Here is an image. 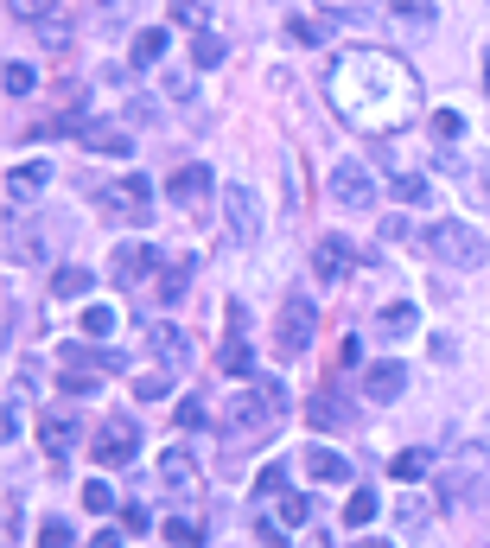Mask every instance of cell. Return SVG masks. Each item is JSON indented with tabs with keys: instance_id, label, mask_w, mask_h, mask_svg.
Listing matches in <instances>:
<instances>
[{
	"instance_id": "1",
	"label": "cell",
	"mask_w": 490,
	"mask_h": 548,
	"mask_svg": "<svg viewBox=\"0 0 490 548\" xmlns=\"http://www.w3.org/2000/svg\"><path fill=\"white\" fill-rule=\"evenodd\" d=\"M325 96H331V109H338V122L357 128V134H395L420 115L414 64L395 58V51H376V45L338 51L331 71H325Z\"/></svg>"
},
{
	"instance_id": "2",
	"label": "cell",
	"mask_w": 490,
	"mask_h": 548,
	"mask_svg": "<svg viewBox=\"0 0 490 548\" xmlns=\"http://www.w3.org/2000/svg\"><path fill=\"white\" fill-rule=\"evenodd\" d=\"M287 415V396L274 383H242L230 402H223V453H249L280 427Z\"/></svg>"
},
{
	"instance_id": "3",
	"label": "cell",
	"mask_w": 490,
	"mask_h": 548,
	"mask_svg": "<svg viewBox=\"0 0 490 548\" xmlns=\"http://www.w3.org/2000/svg\"><path fill=\"white\" fill-rule=\"evenodd\" d=\"M427 255H440V262H452V268H484L490 243L471 224H459V217H440V224H427Z\"/></svg>"
},
{
	"instance_id": "4",
	"label": "cell",
	"mask_w": 490,
	"mask_h": 548,
	"mask_svg": "<svg viewBox=\"0 0 490 548\" xmlns=\"http://www.w3.org/2000/svg\"><path fill=\"white\" fill-rule=\"evenodd\" d=\"M96 211L115 217V224H147V217H153V185L140 173L109 179V185H96Z\"/></svg>"
},
{
	"instance_id": "5",
	"label": "cell",
	"mask_w": 490,
	"mask_h": 548,
	"mask_svg": "<svg viewBox=\"0 0 490 548\" xmlns=\"http://www.w3.org/2000/svg\"><path fill=\"white\" fill-rule=\"evenodd\" d=\"M90 459L96 466H134L140 459V421L134 415H109L96 427V440H90Z\"/></svg>"
},
{
	"instance_id": "6",
	"label": "cell",
	"mask_w": 490,
	"mask_h": 548,
	"mask_svg": "<svg viewBox=\"0 0 490 548\" xmlns=\"http://www.w3.org/2000/svg\"><path fill=\"white\" fill-rule=\"evenodd\" d=\"M160 485H166V498L172 510H185V517H198V498H204V478H198V459H191L185 447H172L160 459Z\"/></svg>"
},
{
	"instance_id": "7",
	"label": "cell",
	"mask_w": 490,
	"mask_h": 548,
	"mask_svg": "<svg viewBox=\"0 0 490 548\" xmlns=\"http://www.w3.org/2000/svg\"><path fill=\"white\" fill-rule=\"evenodd\" d=\"M484 485V447H459L446 459V472H440V510H459L471 504V491Z\"/></svg>"
},
{
	"instance_id": "8",
	"label": "cell",
	"mask_w": 490,
	"mask_h": 548,
	"mask_svg": "<svg viewBox=\"0 0 490 548\" xmlns=\"http://www.w3.org/2000/svg\"><path fill=\"white\" fill-rule=\"evenodd\" d=\"M325 192H331V204H344V211H370V204H376V179H370L363 160H338L325 173Z\"/></svg>"
},
{
	"instance_id": "9",
	"label": "cell",
	"mask_w": 490,
	"mask_h": 548,
	"mask_svg": "<svg viewBox=\"0 0 490 548\" xmlns=\"http://www.w3.org/2000/svg\"><path fill=\"white\" fill-rule=\"evenodd\" d=\"M312 332H319V313H312V300L293 294L287 306H280V325H274V345L287 351V357H300L312 345Z\"/></svg>"
},
{
	"instance_id": "10",
	"label": "cell",
	"mask_w": 490,
	"mask_h": 548,
	"mask_svg": "<svg viewBox=\"0 0 490 548\" xmlns=\"http://www.w3.org/2000/svg\"><path fill=\"white\" fill-rule=\"evenodd\" d=\"M223 224H230L236 243H255L261 236V204H255L249 185H223Z\"/></svg>"
},
{
	"instance_id": "11",
	"label": "cell",
	"mask_w": 490,
	"mask_h": 548,
	"mask_svg": "<svg viewBox=\"0 0 490 548\" xmlns=\"http://www.w3.org/2000/svg\"><path fill=\"white\" fill-rule=\"evenodd\" d=\"M147 351L160 357L166 370H191V338L179 332V325H166V319H153V325H147Z\"/></svg>"
},
{
	"instance_id": "12",
	"label": "cell",
	"mask_w": 490,
	"mask_h": 548,
	"mask_svg": "<svg viewBox=\"0 0 490 548\" xmlns=\"http://www.w3.org/2000/svg\"><path fill=\"white\" fill-rule=\"evenodd\" d=\"M45 179H51V166H45V160H26V166H13V173H7V211L20 217L26 204L45 192Z\"/></svg>"
},
{
	"instance_id": "13",
	"label": "cell",
	"mask_w": 490,
	"mask_h": 548,
	"mask_svg": "<svg viewBox=\"0 0 490 548\" xmlns=\"http://www.w3.org/2000/svg\"><path fill=\"white\" fill-rule=\"evenodd\" d=\"M166 198L179 204V211H198V204L210 198V166H198V160H191V166H179V173L166 179Z\"/></svg>"
},
{
	"instance_id": "14",
	"label": "cell",
	"mask_w": 490,
	"mask_h": 548,
	"mask_svg": "<svg viewBox=\"0 0 490 548\" xmlns=\"http://www.w3.org/2000/svg\"><path fill=\"white\" fill-rule=\"evenodd\" d=\"M153 268H160V255H153L147 243H121V249H115V281H121V287H147Z\"/></svg>"
},
{
	"instance_id": "15",
	"label": "cell",
	"mask_w": 490,
	"mask_h": 548,
	"mask_svg": "<svg viewBox=\"0 0 490 548\" xmlns=\"http://www.w3.org/2000/svg\"><path fill=\"white\" fill-rule=\"evenodd\" d=\"M77 434H83V421H77V415H39V447H45L51 459H70Z\"/></svg>"
},
{
	"instance_id": "16",
	"label": "cell",
	"mask_w": 490,
	"mask_h": 548,
	"mask_svg": "<svg viewBox=\"0 0 490 548\" xmlns=\"http://www.w3.org/2000/svg\"><path fill=\"white\" fill-rule=\"evenodd\" d=\"M249 325H242V306H230V338H223V357H217V370H230V376H249Z\"/></svg>"
},
{
	"instance_id": "17",
	"label": "cell",
	"mask_w": 490,
	"mask_h": 548,
	"mask_svg": "<svg viewBox=\"0 0 490 548\" xmlns=\"http://www.w3.org/2000/svg\"><path fill=\"white\" fill-rule=\"evenodd\" d=\"M312 274H319L325 287L350 274V243H344V236H319V249H312Z\"/></svg>"
},
{
	"instance_id": "18",
	"label": "cell",
	"mask_w": 490,
	"mask_h": 548,
	"mask_svg": "<svg viewBox=\"0 0 490 548\" xmlns=\"http://www.w3.org/2000/svg\"><path fill=\"white\" fill-rule=\"evenodd\" d=\"M77 134H83V147L109 153V160H128V153H134V134L121 128V122H90V128H77Z\"/></svg>"
},
{
	"instance_id": "19",
	"label": "cell",
	"mask_w": 490,
	"mask_h": 548,
	"mask_svg": "<svg viewBox=\"0 0 490 548\" xmlns=\"http://www.w3.org/2000/svg\"><path fill=\"white\" fill-rule=\"evenodd\" d=\"M401 389H408V370H401L395 357H389V364H370V370H363V396H370V402H395Z\"/></svg>"
},
{
	"instance_id": "20",
	"label": "cell",
	"mask_w": 490,
	"mask_h": 548,
	"mask_svg": "<svg viewBox=\"0 0 490 548\" xmlns=\"http://www.w3.org/2000/svg\"><path fill=\"white\" fill-rule=\"evenodd\" d=\"M389 26L395 32H433V0H389Z\"/></svg>"
},
{
	"instance_id": "21",
	"label": "cell",
	"mask_w": 490,
	"mask_h": 548,
	"mask_svg": "<svg viewBox=\"0 0 490 548\" xmlns=\"http://www.w3.org/2000/svg\"><path fill=\"white\" fill-rule=\"evenodd\" d=\"M376 332H382V338H414V332H420V313H414L408 300H389V306L376 313Z\"/></svg>"
},
{
	"instance_id": "22",
	"label": "cell",
	"mask_w": 490,
	"mask_h": 548,
	"mask_svg": "<svg viewBox=\"0 0 490 548\" xmlns=\"http://www.w3.org/2000/svg\"><path fill=\"white\" fill-rule=\"evenodd\" d=\"M306 472L319 478V485H344V472H350V466H344V459L331 453V447H312V453H306Z\"/></svg>"
},
{
	"instance_id": "23",
	"label": "cell",
	"mask_w": 490,
	"mask_h": 548,
	"mask_svg": "<svg viewBox=\"0 0 490 548\" xmlns=\"http://www.w3.org/2000/svg\"><path fill=\"white\" fill-rule=\"evenodd\" d=\"M166 7H172V26L204 32V26H210V13H217V0H166Z\"/></svg>"
},
{
	"instance_id": "24",
	"label": "cell",
	"mask_w": 490,
	"mask_h": 548,
	"mask_svg": "<svg viewBox=\"0 0 490 548\" xmlns=\"http://www.w3.org/2000/svg\"><path fill=\"white\" fill-rule=\"evenodd\" d=\"M96 383H102V370H83L77 357L58 370V389H64V396H96Z\"/></svg>"
},
{
	"instance_id": "25",
	"label": "cell",
	"mask_w": 490,
	"mask_h": 548,
	"mask_svg": "<svg viewBox=\"0 0 490 548\" xmlns=\"http://www.w3.org/2000/svg\"><path fill=\"white\" fill-rule=\"evenodd\" d=\"M306 421H312V427H319V434H338V427H344L350 415H344V408H338V402H331V396H312V402H306Z\"/></svg>"
},
{
	"instance_id": "26",
	"label": "cell",
	"mask_w": 490,
	"mask_h": 548,
	"mask_svg": "<svg viewBox=\"0 0 490 548\" xmlns=\"http://www.w3.org/2000/svg\"><path fill=\"white\" fill-rule=\"evenodd\" d=\"M51 294H58V300L90 294V268H58V274H51Z\"/></svg>"
},
{
	"instance_id": "27",
	"label": "cell",
	"mask_w": 490,
	"mask_h": 548,
	"mask_svg": "<svg viewBox=\"0 0 490 548\" xmlns=\"http://www.w3.org/2000/svg\"><path fill=\"white\" fill-rule=\"evenodd\" d=\"M274 523H280V529H306V523H312V498H293V491H287V498H280V510H274Z\"/></svg>"
},
{
	"instance_id": "28",
	"label": "cell",
	"mask_w": 490,
	"mask_h": 548,
	"mask_svg": "<svg viewBox=\"0 0 490 548\" xmlns=\"http://www.w3.org/2000/svg\"><path fill=\"white\" fill-rule=\"evenodd\" d=\"M427 466H433V453H420V447H401V453L389 459L395 478H427Z\"/></svg>"
},
{
	"instance_id": "29",
	"label": "cell",
	"mask_w": 490,
	"mask_h": 548,
	"mask_svg": "<svg viewBox=\"0 0 490 548\" xmlns=\"http://www.w3.org/2000/svg\"><path fill=\"white\" fill-rule=\"evenodd\" d=\"M363 523H376V491H350L344 504V529H363Z\"/></svg>"
},
{
	"instance_id": "30",
	"label": "cell",
	"mask_w": 490,
	"mask_h": 548,
	"mask_svg": "<svg viewBox=\"0 0 490 548\" xmlns=\"http://www.w3.org/2000/svg\"><path fill=\"white\" fill-rule=\"evenodd\" d=\"M198 536H204L198 517H185V510H179V517H166V542H172V548H191Z\"/></svg>"
},
{
	"instance_id": "31",
	"label": "cell",
	"mask_w": 490,
	"mask_h": 548,
	"mask_svg": "<svg viewBox=\"0 0 490 548\" xmlns=\"http://www.w3.org/2000/svg\"><path fill=\"white\" fill-rule=\"evenodd\" d=\"M191 64H198V71L223 64V39H217V32H198V39H191Z\"/></svg>"
},
{
	"instance_id": "32",
	"label": "cell",
	"mask_w": 490,
	"mask_h": 548,
	"mask_svg": "<svg viewBox=\"0 0 490 548\" xmlns=\"http://www.w3.org/2000/svg\"><path fill=\"white\" fill-rule=\"evenodd\" d=\"M185 287H191V262H172V268L160 274V300L172 306V300H179V294H185Z\"/></svg>"
},
{
	"instance_id": "33",
	"label": "cell",
	"mask_w": 490,
	"mask_h": 548,
	"mask_svg": "<svg viewBox=\"0 0 490 548\" xmlns=\"http://www.w3.org/2000/svg\"><path fill=\"white\" fill-rule=\"evenodd\" d=\"M7 13H13V20H32V26H39V20H51V13H58V0H7Z\"/></svg>"
},
{
	"instance_id": "34",
	"label": "cell",
	"mask_w": 490,
	"mask_h": 548,
	"mask_svg": "<svg viewBox=\"0 0 490 548\" xmlns=\"http://www.w3.org/2000/svg\"><path fill=\"white\" fill-rule=\"evenodd\" d=\"M160 51H166V32H160V26L134 32V58H140V64H153V58H160Z\"/></svg>"
},
{
	"instance_id": "35",
	"label": "cell",
	"mask_w": 490,
	"mask_h": 548,
	"mask_svg": "<svg viewBox=\"0 0 490 548\" xmlns=\"http://www.w3.org/2000/svg\"><path fill=\"white\" fill-rule=\"evenodd\" d=\"M109 332H115L109 306H83V338H109Z\"/></svg>"
},
{
	"instance_id": "36",
	"label": "cell",
	"mask_w": 490,
	"mask_h": 548,
	"mask_svg": "<svg viewBox=\"0 0 490 548\" xmlns=\"http://www.w3.org/2000/svg\"><path fill=\"white\" fill-rule=\"evenodd\" d=\"M7 262H39V243H32V236H26L20 224L7 230Z\"/></svg>"
},
{
	"instance_id": "37",
	"label": "cell",
	"mask_w": 490,
	"mask_h": 548,
	"mask_svg": "<svg viewBox=\"0 0 490 548\" xmlns=\"http://www.w3.org/2000/svg\"><path fill=\"white\" fill-rule=\"evenodd\" d=\"M32 83H39V71H32V64H20V58H13V64H7V96H26Z\"/></svg>"
},
{
	"instance_id": "38",
	"label": "cell",
	"mask_w": 490,
	"mask_h": 548,
	"mask_svg": "<svg viewBox=\"0 0 490 548\" xmlns=\"http://www.w3.org/2000/svg\"><path fill=\"white\" fill-rule=\"evenodd\" d=\"M395 198L401 204H420V198H427V179H420V173H395Z\"/></svg>"
},
{
	"instance_id": "39",
	"label": "cell",
	"mask_w": 490,
	"mask_h": 548,
	"mask_svg": "<svg viewBox=\"0 0 490 548\" xmlns=\"http://www.w3.org/2000/svg\"><path fill=\"white\" fill-rule=\"evenodd\" d=\"M255 491H261V498H287V466H268L255 478Z\"/></svg>"
},
{
	"instance_id": "40",
	"label": "cell",
	"mask_w": 490,
	"mask_h": 548,
	"mask_svg": "<svg viewBox=\"0 0 490 548\" xmlns=\"http://www.w3.org/2000/svg\"><path fill=\"white\" fill-rule=\"evenodd\" d=\"M287 32H293L300 45H319L325 32H331V20H287Z\"/></svg>"
},
{
	"instance_id": "41",
	"label": "cell",
	"mask_w": 490,
	"mask_h": 548,
	"mask_svg": "<svg viewBox=\"0 0 490 548\" xmlns=\"http://www.w3.org/2000/svg\"><path fill=\"white\" fill-rule=\"evenodd\" d=\"M39 39H45V45H70V20H64V13H51V20H39Z\"/></svg>"
},
{
	"instance_id": "42",
	"label": "cell",
	"mask_w": 490,
	"mask_h": 548,
	"mask_svg": "<svg viewBox=\"0 0 490 548\" xmlns=\"http://www.w3.org/2000/svg\"><path fill=\"white\" fill-rule=\"evenodd\" d=\"M77 536H70V523H39V548H70Z\"/></svg>"
},
{
	"instance_id": "43",
	"label": "cell",
	"mask_w": 490,
	"mask_h": 548,
	"mask_svg": "<svg viewBox=\"0 0 490 548\" xmlns=\"http://www.w3.org/2000/svg\"><path fill=\"white\" fill-rule=\"evenodd\" d=\"M147 510H140V504H128V510H121V536H147Z\"/></svg>"
},
{
	"instance_id": "44",
	"label": "cell",
	"mask_w": 490,
	"mask_h": 548,
	"mask_svg": "<svg viewBox=\"0 0 490 548\" xmlns=\"http://www.w3.org/2000/svg\"><path fill=\"white\" fill-rule=\"evenodd\" d=\"M433 134H440V141H459V134H465V122H459L452 109H440V115H433Z\"/></svg>"
},
{
	"instance_id": "45",
	"label": "cell",
	"mask_w": 490,
	"mask_h": 548,
	"mask_svg": "<svg viewBox=\"0 0 490 548\" xmlns=\"http://www.w3.org/2000/svg\"><path fill=\"white\" fill-rule=\"evenodd\" d=\"M83 510H96V517H102V510H115L109 485H83Z\"/></svg>"
},
{
	"instance_id": "46",
	"label": "cell",
	"mask_w": 490,
	"mask_h": 548,
	"mask_svg": "<svg viewBox=\"0 0 490 548\" xmlns=\"http://www.w3.org/2000/svg\"><path fill=\"white\" fill-rule=\"evenodd\" d=\"M395 517H401V529H408V536H420V529H427V510H420V504H401Z\"/></svg>"
},
{
	"instance_id": "47",
	"label": "cell",
	"mask_w": 490,
	"mask_h": 548,
	"mask_svg": "<svg viewBox=\"0 0 490 548\" xmlns=\"http://www.w3.org/2000/svg\"><path fill=\"white\" fill-rule=\"evenodd\" d=\"M204 421H210V415L198 408V396H185V402H179V427H204Z\"/></svg>"
},
{
	"instance_id": "48",
	"label": "cell",
	"mask_w": 490,
	"mask_h": 548,
	"mask_svg": "<svg viewBox=\"0 0 490 548\" xmlns=\"http://www.w3.org/2000/svg\"><path fill=\"white\" fill-rule=\"evenodd\" d=\"M134 396H140V402H153V396H166V376H140V383H134Z\"/></svg>"
},
{
	"instance_id": "49",
	"label": "cell",
	"mask_w": 490,
	"mask_h": 548,
	"mask_svg": "<svg viewBox=\"0 0 490 548\" xmlns=\"http://www.w3.org/2000/svg\"><path fill=\"white\" fill-rule=\"evenodd\" d=\"M357 357H363V345H357V338H344V345H338V376L357 370Z\"/></svg>"
},
{
	"instance_id": "50",
	"label": "cell",
	"mask_w": 490,
	"mask_h": 548,
	"mask_svg": "<svg viewBox=\"0 0 490 548\" xmlns=\"http://www.w3.org/2000/svg\"><path fill=\"white\" fill-rule=\"evenodd\" d=\"M90 548H121V536H115V529H96V536H90Z\"/></svg>"
},
{
	"instance_id": "51",
	"label": "cell",
	"mask_w": 490,
	"mask_h": 548,
	"mask_svg": "<svg viewBox=\"0 0 490 548\" xmlns=\"http://www.w3.org/2000/svg\"><path fill=\"white\" fill-rule=\"evenodd\" d=\"M306 548H331V542H325V536H306Z\"/></svg>"
},
{
	"instance_id": "52",
	"label": "cell",
	"mask_w": 490,
	"mask_h": 548,
	"mask_svg": "<svg viewBox=\"0 0 490 548\" xmlns=\"http://www.w3.org/2000/svg\"><path fill=\"white\" fill-rule=\"evenodd\" d=\"M484 90H490V58H484Z\"/></svg>"
},
{
	"instance_id": "53",
	"label": "cell",
	"mask_w": 490,
	"mask_h": 548,
	"mask_svg": "<svg viewBox=\"0 0 490 548\" xmlns=\"http://www.w3.org/2000/svg\"><path fill=\"white\" fill-rule=\"evenodd\" d=\"M363 548H389V542H363Z\"/></svg>"
}]
</instances>
